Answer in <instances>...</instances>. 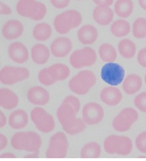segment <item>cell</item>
I'll return each instance as SVG.
<instances>
[{"label": "cell", "instance_id": "obj_1", "mask_svg": "<svg viewBox=\"0 0 146 161\" xmlns=\"http://www.w3.org/2000/svg\"><path fill=\"white\" fill-rule=\"evenodd\" d=\"M11 144L13 148L17 151L39 152L42 139L39 134L34 131L17 132L13 136Z\"/></svg>", "mask_w": 146, "mask_h": 161}, {"label": "cell", "instance_id": "obj_2", "mask_svg": "<svg viewBox=\"0 0 146 161\" xmlns=\"http://www.w3.org/2000/svg\"><path fill=\"white\" fill-rule=\"evenodd\" d=\"M82 17L76 10L70 9L57 15L54 20V29L59 34L65 35L81 25Z\"/></svg>", "mask_w": 146, "mask_h": 161}, {"label": "cell", "instance_id": "obj_3", "mask_svg": "<svg viewBox=\"0 0 146 161\" xmlns=\"http://www.w3.org/2000/svg\"><path fill=\"white\" fill-rule=\"evenodd\" d=\"M16 10L20 16L35 21H41L47 14L46 6L37 0H19Z\"/></svg>", "mask_w": 146, "mask_h": 161}, {"label": "cell", "instance_id": "obj_4", "mask_svg": "<svg viewBox=\"0 0 146 161\" xmlns=\"http://www.w3.org/2000/svg\"><path fill=\"white\" fill-rule=\"evenodd\" d=\"M103 147L109 155L127 156L132 152L133 144L128 137L111 135L104 140Z\"/></svg>", "mask_w": 146, "mask_h": 161}, {"label": "cell", "instance_id": "obj_5", "mask_svg": "<svg viewBox=\"0 0 146 161\" xmlns=\"http://www.w3.org/2000/svg\"><path fill=\"white\" fill-rule=\"evenodd\" d=\"M96 77L94 72L82 70L78 72L69 82L70 90L78 95H85L96 85Z\"/></svg>", "mask_w": 146, "mask_h": 161}, {"label": "cell", "instance_id": "obj_6", "mask_svg": "<svg viewBox=\"0 0 146 161\" xmlns=\"http://www.w3.org/2000/svg\"><path fill=\"white\" fill-rule=\"evenodd\" d=\"M68 148L69 142L65 133L57 132L49 141L45 157L48 158H64L67 157Z\"/></svg>", "mask_w": 146, "mask_h": 161}, {"label": "cell", "instance_id": "obj_7", "mask_svg": "<svg viewBox=\"0 0 146 161\" xmlns=\"http://www.w3.org/2000/svg\"><path fill=\"white\" fill-rule=\"evenodd\" d=\"M97 58V53L94 49L91 47H84L71 53L69 63L75 69L87 68L95 64Z\"/></svg>", "mask_w": 146, "mask_h": 161}, {"label": "cell", "instance_id": "obj_8", "mask_svg": "<svg viewBox=\"0 0 146 161\" xmlns=\"http://www.w3.org/2000/svg\"><path fill=\"white\" fill-rule=\"evenodd\" d=\"M139 118L138 112L133 108L127 107L121 110L112 120V125L118 132H125L131 129Z\"/></svg>", "mask_w": 146, "mask_h": 161}, {"label": "cell", "instance_id": "obj_9", "mask_svg": "<svg viewBox=\"0 0 146 161\" xmlns=\"http://www.w3.org/2000/svg\"><path fill=\"white\" fill-rule=\"evenodd\" d=\"M125 70L123 67L115 62L106 63L101 69V78L110 86H118L123 82Z\"/></svg>", "mask_w": 146, "mask_h": 161}, {"label": "cell", "instance_id": "obj_10", "mask_svg": "<svg viewBox=\"0 0 146 161\" xmlns=\"http://www.w3.org/2000/svg\"><path fill=\"white\" fill-rule=\"evenodd\" d=\"M30 71L23 67L5 66L0 71V81L3 85H13L29 78Z\"/></svg>", "mask_w": 146, "mask_h": 161}, {"label": "cell", "instance_id": "obj_11", "mask_svg": "<svg viewBox=\"0 0 146 161\" xmlns=\"http://www.w3.org/2000/svg\"><path fill=\"white\" fill-rule=\"evenodd\" d=\"M30 118L36 128L42 133H50L55 128V123L54 118L41 107L37 106L32 110Z\"/></svg>", "mask_w": 146, "mask_h": 161}, {"label": "cell", "instance_id": "obj_12", "mask_svg": "<svg viewBox=\"0 0 146 161\" xmlns=\"http://www.w3.org/2000/svg\"><path fill=\"white\" fill-rule=\"evenodd\" d=\"M77 112L73 107L66 103L62 102L57 110V117L63 130L67 132L78 122Z\"/></svg>", "mask_w": 146, "mask_h": 161}, {"label": "cell", "instance_id": "obj_13", "mask_svg": "<svg viewBox=\"0 0 146 161\" xmlns=\"http://www.w3.org/2000/svg\"><path fill=\"white\" fill-rule=\"evenodd\" d=\"M82 119L87 125H93L100 123L105 115L103 107L96 103L90 102L86 104L82 112Z\"/></svg>", "mask_w": 146, "mask_h": 161}, {"label": "cell", "instance_id": "obj_14", "mask_svg": "<svg viewBox=\"0 0 146 161\" xmlns=\"http://www.w3.org/2000/svg\"><path fill=\"white\" fill-rule=\"evenodd\" d=\"M72 49L71 40L66 36L55 38L50 46L51 53L55 58H62L69 54Z\"/></svg>", "mask_w": 146, "mask_h": 161}, {"label": "cell", "instance_id": "obj_15", "mask_svg": "<svg viewBox=\"0 0 146 161\" xmlns=\"http://www.w3.org/2000/svg\"><path fill=\"white\" fill-rule=\"evenodd\" d=\"M9 58L15 63L23 64L28 61L29 58V52L26 46L20 42L11 43L8 50Z\"/></svg>", "mask_w": 146, "mask_h": 161}, {"label": "cell", "instance_id": "obj_16", "mask_svg": "<svg viewBox=\"0 0 146 161\" xmlns=\"http://www.w3.org/2000/svg\"><path fill=\"white\" fill-rule=\"evenodd\" d=\"M29 101L36 106H44L48 104L50 100L49 92L40 86H33L27 92Z\"/></svg>", "mask_w": 146, "mask_h": 161}, {"label": "cell", "instance_id": "obj_17", "mask_svg": "<svg viewBox=\"0 0 146 161\" xmlns=\"http://www.w3.org/2000/svg\"><path fill=\"white\" fill-rule=\"evenodd\" d=\"M23 23L17 19H11L7 21L2 27V36L4 38L12 40L21 36L24 32Z\"/></svg>", "mask_w": 146, "mask_h": 161}, {"label": "cell", "instance_id": "obj_18", "mask_svg": "<svg viewBox=\"0 0 146 161\" xmlns=\"http://www.w3.org/2000/svg\"><path fill=\"white\" fill-rule=\"evenodd\" d=\"M102 101L106 105L115 106L118 105L123 100V94L117 87L109 86L103 88L100 92Z\"/></svg>", "mask_w": 146, "mask_h": 161}, {"label": "cell", "instance_id": "obj_19", "mask_svg": "<svg viewBox=\"0 0 146 161\" xmlns=\"http://www.w3.org/2000/svg\"><path fill=\"white\" fill-rule=\"evenodd\" d=\"M114 18V11L109 6L97 5L93 11V19L94 21L101 26L111 24Z\"/></svg>", "mask_w": 146, "mask_h": 161}, {"label": "cell", "instance_id": "obj_20", "mask_svg": "<svg viewBox=\"0 0 146 161\" xmlns=\"http://www.w3.org/2000/svg\"><path fill=\"white\" fill-rule=\"evenodd\" d=\"M97 29L94 25H85L79 29L77 36L79 42L84 45L94 44L98 38Z\"/></svg>", "mask_w": 146, "mask_h": 161}, {"label": "cell", "instance_id": "obj_21", "mask_svg": "<svg viewBox=\"0 0 146 161\" xmlns=\"http://www.w3.org/2000/svg\"><path fill=\"white\" fill-rule=\"evenodd\" d=\"M51 54V51L47 46L37 43L33 46L30 50V56L37 65H44L48 62Z\"/></svg>", "mask_w": 146, "mask_h": 161}, {"label": "cell", "instance_id": "obj_22", "mask_svg": "<svg viewBox=\"0 0 146 161\" xmlns=\"http://www.w3.org/2000/svg\"><path fill=\"white\" fill-rule=\"evenodd\" d=\"M19 103V98L17 94L7 88L0 89V106L5 110L15 108Z\"/></svg>", "mask_w": 146, "mask_h": 161}, {"label": "cell", "instance_id": "obj_23", "mask_svg": "<svg viewBox=\"0 0 146 161\" xmlns=\"http://www.w3.org/2000/svg\"><path fill=\"white\" fill-rule=\"evenodd\" d=\"M143 80L142 77L135 73L126 77L123 82V89L128 95H134L142 88Z\"/></svg>", "mask_w": 146, "mask_h": 161}, {"label": "cell", "instance_id": "obj_24", "mask_svg": "<svg viewBox=\"0 0 146 161\" xmlns=\"http://www.w3.org/2000/svg\"><path fill=\"white\" fill-rule=\"evenodd\" d=\"M29 122L28 114L24 110L13 111L9 117V125L12 129L20 130L26 127Z\"/></svg>", "mask_w": 146, "mask_h": 161}, {"label": "cell", "instance_id": "obj_25", "mask_svg": "<svg viewBox=\"0 0 146 161\" xmlns=\"http://www.w3.org/2000/svg\"><path fill=\"white\" fill-rule=\"evenodd\" d=\"M48 71L55 82L67 79L70 75V71L69 67L64 64L57 63L48 68Z\"/></svg>", "mask_w": 146, "mask_h": 161}, {"label": "cell", "instance_id": "obj_26", "mask_svg": "<svg viewBox=\"0 0 146 161\" xmlns=\"http://www.w3.org/2000/svg\"><path fill=\"white\" fill-rule=\"evenodd\" d=\"M131 31V26L128 21L124 19L116 20L110 26L111 34L117 38H123L127 36Z\"/></svg>", "mask_w": 146, "mask_h": 161}, {"label": "cell", "instance_id": "obj_27", "mask_svg": "<svg viewBox=\"0 0 146 161\" xmlns=\"http://www.w3.org/2000/svg\"><path fill=\"white\" fill-rule=\"evenodd\" d=\"M134 11L132 0H117L114 5V12L121 19L129 17Z\"/></svg>", "mask_w": 146, "mask_h": 161}, {"label": "cell", "instance_id": "obj_28", "mask_svg": "<svg viewBox=\"0 0 146 161\" xmlns=\"http://www.w3.org/2000/svg\"><path fill=\"white\" fill-rule=\"evenodd\" d=\"M119 54L125 59L133 58L136 53V46L132 40L128 38L122 39L118 44Z\"/></svg>", "mask_w": 146, "mask_h": 161}, {"label": "cell", "instance_id": "obj_29", "mask_svg": "<svg viewBox=\"0 0 146 161\" xmlns=\"http://www.w3.org/2000/svg\"><path fill=\"white\" fill-rule=\"evenodd\" d=\"M99 56L105 63L115 62L117 58V52L114 46L109 43H103L99 47Z\"/></svg>", "mask_w": 146, "mask_h": 161}, {"label": "cell", "instance_id": "obj_30", "mask_svg": "<svg viewBox=\"0 0 146 161\" xmlns=\"http://www.w3.org/2000/svg\"><path fill=\"white\" fill-rule=\"evenodd\" d=\"M51 35V27L47 23L42 22L37 24L32 31L33 37L39 42H44L48 40Z\"/></svg>", "mask_w": 146, "mask_h": 161}, {"label": "cell", "instance_id": "obj_31", "mask_svg": "<svg viewBox=\"0 0 146 161\" xmlns=\"http://www.w3.org/2000/svg\"><path fill=\"white\" fill-rule=\"evenodd\" d=\"M101 147L96 142H90L85 144L81 151L82 158H97L101 155Z\"/></svg>", "mask_w": 146, "mask_h": 161}, {"label": "cell", "instance_id": "obj_32", "mask_svg": "<svg viewBox=\"0 0 146 161\" xmlns=\"http://www.w3.org/2000/svg\"><path fill=\"white\" fill-rule=\"evenodd\" d=\"M132 32L133 36L138 39L146 38V19L142 17L137 18L132 25Z\"/></svg>", "mask_w": 146, "mask_h": 161}, {"label": "cell", "instance_id": "obj_33", "mask_svg": "<svg viewBox=\"0 0 146 161\" xmlns=\"http://www.w3.org/2000/svg\"><path fill=\"white\" fill-rule=\"evenodd\" d=\"M38 79L39 82L45 86H51L55 84L56 82L53 79L48 71V69L44 68L40 70L38 73Z\"/></svg>", "mask_w": 146, "mask_h": 161}, {"label": "cell", "instance_id": "obj_34", "mask_svg": "<svg viewBox=\"0 0 146 161\" xmlns=\"http://www.w3.org/2000/svg\"><path fill=\"white\" fill-rule=\"evenodd\" d=\"M134 104L140 112L146 113V91L142 92L136 96Z\"/></svg>", "mask_w": 146, "mask_h": 161}, {"label": "cell", "instance_id": "obj_35", "mask_svg": "<svg viewBox=\"0 0 146 161\" xmlns=\"http://www.w3.org/2000/svg\"><path fill=\"white\" fill-rule=\"evenodd\" d=\"M135 145L139 151L142 153L146 154V131L138 134L136 138Z\"/></svg>", "mask_w": 146, "mask_h": 161}, {"label": "cell", "instance_id": "obj_36", "mask_svg": "<svg viewBox=\"0 0 146 161\" xmlns=\"http://www.w3.org/2000/svg\"><path fill=\"white\" fill-rule=\"evenodd\" d=\"M63 102L70 104L73 108H75V110L77 113L80 111V110H81V101H80L79 99L75 96L69 95L67 97H66L63 100Z\"/></svg>", "mask_w": 146, "mask_h": 161}, {"label": "cell", "instance_id": "obj_37", "mask_svg": "<svg viewBox=\"0 0 146 161\" xmlns=\"http://www.w3.org/2000/svg\"><path fill=\"white\" fill-rule=\"evenodd\" d=\"M137 61L142 68H146V47L142 48L138 52L137 55Z\"/></svg>", "mask_w": 146, "mask_h": 161}, {"label": "cell", "instance_id": "obj_38", "mask_svg": "<svg viewBox=\"0 0 146 161\" xmlns=\"http://www.w3.org/2000/svg\"><path fill=\"white\" fill-rule=\"evenodd\" d=\"M70 0H50L51 4L56 9H64L69 5Z\"/></svg>", "mask_w": 146, "mask_h": 161}, {"label": "cell", "instance_id": "obj_39", "mask_svg": "<svg viewBox=\"0 0 146 161\" xmlns=\"http://www.w3.org/2000/svg\"><path fill=\"white\" fill-rule=\"evenodd\" d=\"M0 13H1V15H8L12 13V9L6 3L1 2L0 3Z\"/></svg>", "mask_w": 146, "mask_h": 161}, {"label": "cell", "instance_id": "obj_40", "mask_svg": "<svg viewBox=\"0 0 146 161\" xmlns=\"http://www.w3.org/2000/svg\"><path fill=\"white\" fill-rule=\"evenodd\" d=\"M94 3L97 5H105V6H111L114 2V0H92Z\"/></svg>", "mask_w": 146, "mask_h": 161}, {"label": "cell", "instance_id": "obj_41", "mask_svg": "<svg viewBox=\"0 0 146 161\" xmlns=\"http://www.w3.org/2000/svg\"><path fill=\"white\" fill-rule=\"evenodd\" d=\"M8 144V140L3 134H0V150H3Z\"/></svg>", "mask_w": 146, "mask_h": 161}, {"label": "cell", "instance_id": "obj_42", "mask_svg": "<svg viewBox=\"0 0 146 161\" xmlns=\"http://www.w3.org/2000/svg\"><path fill=\"white\" fill-rule=\"evenodd\" d=\"M7 123V118L5 115V114L2 112L0 111V127L3 128L5 127Z\"/></svg>", "mask_w": 146, "mask_h": 161}, {"label": "cell", "instance_id": "obj_43", "mask_svg": "<svg viewBox=\"0 0 146 161\" xmlns=\"http://www.w3.org/2000/svg\"><path fill=\"white\" fill-rule=\"evenodd\" d=\"M1 158H15L17 157L12 153H4L0 155Z\"/></svg>", "mask_w": 146, "mask_h": 161}, {"label": "cell", "instance_id": "obj_44", "mask_svg": "<svg viewBox=\"0 0 146 161\" xmlns=\"http://www.w3.org/2000/svg\"><path fill=\"white\" fill-rule=\"evenodd\" d=\"M25 158H39V152H32L31 153L28 154L24 156Z\"/></svg>", "mask_w": 146, "mask_h": 161}, {"label": "cell", "instance_id": "obj_45", "mask_svg": "<svg viewBox=\"0 0 146 161\" xmlns=\"http://www.w3.org/2000/svg\"><path fill=\"white\" fill-rule=\"evenodd\" d=\"M138 2L140 8L144 11H146V0H138Z\"/></svg>", "mask_w": 146, "mask_h": 161}, {"label": "cell", "instance_id": "obj_46", "mask_svg": "<svg viewBox=\"0 0 146 161\" xmlns=\"http://www.w3.org/2000/svg\"><path fill=\"white\" fill-rule=\"evenodd\" d=\"M144 80H145V85H146V74H145V77H144Z\"/></svg>", "mask_w": 146, "mask_h": 161}, {"label": "cell", "instance_id": "obj_47", "mask_svg": "<svg viewBox=\"0 0 146 161\" xmlns=\"http://www.w3.org/2000/svg\"><path fill=\"white\" fill-rule=\"evenodd\" d=\"M75 1H82V0H75Z\"/></svg>", "mask_w": 146, "mask_h": 161}]
</instances>
